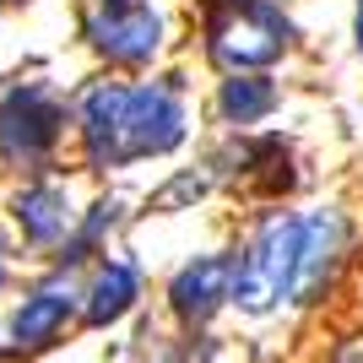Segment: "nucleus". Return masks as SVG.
<instances>
[{
	"instance_id": "nucleus-1",
	"label": "nucleus",
	"mask_w": 363,
	"mask_h": 363,
	"mask_svg": "<svg viewBox=\"0 0 363 363\" xmlns=\"http://www.w3.org/2000/svg\"><path fill=\"white\" fill-rule=\"evenodd\" d=\"M82 136L98 168H120L179 147L184 108L168 87H92L82 98Z\"/></svg>"
},
{
	"instance_id": "nucleus-2",
	"label": "nucleus",
	"mask_w": 363,
	"mask_h": 363,
	"mask_svg": "<svg viewBox=\"0 0 363 363\" xmlns=\"http://www.w3.org/2000/svg\"><path fill=\"white\" fill-rule=\"evenodd\" d=\"M293 38V22L272 0H212L206 6V49L228 71L272 65Z\"/></svg>"
},
{
	"instance_id": "nucleus-3",
	"label": "nucleus",
	"mask_w": 363,
	"mask_h": 363,
	"mask_svg": "<svg viewBox=\"0 0 363 363\" xmlns=\"http://www.w3.org/2000/svg\"><path fill=\"white\" fill-rule=\"evenodd\" d=\"M293 255H298V223L260 228V239L244 250V260L233 266V288L228 298H239L244 309H272L277 298H288V277H293Z\"/></svg>"
},
{
	"instance_id": "nucleus-4",
	"label": "nucleus",
	"mask_w": 363,
	"mask_h": 363,
	"mask_svg": "<svg viewBox=\"0 0 363 363\" xmlns=\"http://www.w3.org/2000/svg\"><path fill=\"white\" fill-rule=\"evenodd\" d=\"M60 104L44 87H11L0 98V157L6 163H44L55 136H60Z\"/></svg>"
},
{
	"instance_id": "nucleus-5",
	"label": "nucleus",
	"mask_w": 363,
	"mask_h": 363,
	"mask_svg": "<svg viewBox=\"0 0 363 363\" xmlns=\"http://www.w3.org/2000/svg\"><path fill=\"white\" fill-rule=\"evenodd\" d=\"M87 38L98 55L120 65H141L157 55L163 44V16L152 11L147 0H98L87 16Z\"/></svg>"
},
{
	"instance_id": "nucleus-6",
	"label": "nucleus",
	"mask_w": 363,
	"mask_h": 363,
	"mask_svg": "<svg viewBox=\"0 0 363 363\" xmlns=\"http://www.w3.org/2000/svg\"><path fill=\"white\" fill-rule=\"evenodd\" d=\"M336 255H342V217L336 212H320V217H303L298 223V255H293V277H288V298L293 303H309L325 277L336 272Z\"/></svg>"
},
{
	"instance_id": "nucleus-7",
	"label": "nucleus",
	"mask_w": 363,
	"mask_h": 363,
	"mask_svg": "<svg viewBox=\"0 0 363 363\" xmlns=\"http://www.w3.org/2000/svg\"><path fill=\"white\" fill-rule=\"evenodd\" d=\"M228 288H233V260L223 255H206L196 260V266H184L179 277H174V288H168V298H174V309H179L184 320H212L217 303L228 298Z\"/></svg>"
},
{
	"instance_id": "nucleus-8",
	"label": "nucleus",
	"mask_w": 363,
	"mask_h": 363,
	"mask_svg": "<svg viewBox=\"0 0 363 363\" xmlns=\"http://www.w3.org/2000/svg\"><path fill=\"white\" fill-rule=\"evenodd\" d=\"M11 212H16V223H22V233L33 244H55L71 228V206H65L60 184H28V190H16Z\"/></svg>"
},
{
	"instance_id": "nucleus-9",
	"label": "nucleus",
	"mask_w": 363,
	"mask_h": 363,
	"mask_svg": "<svg viewBox=\"0 0 363 363\" xmlns=\"http://www.w3.org/2000/svg\"><path fill=\"white\" fill-rule=\"evenodd\" d=\"M65 320H71V293H55V288H44V293H33L22 309H16V320H11V336H16V347H44L49 336L60 331Z\"/></svg>"
},
{
	"instance_id": "nucleus-10",
	"label": "nucleus",
	"mask_w": 363,
	"mask_h": 363,
	"mask_svg": "<svg viewBox=\"0 0 363 363\" xmlns=\"http://www.w3.org/2000/svg\"><path fill=\"white\" fill-rule=\"evenodd\" d=\"M136 293H141L136 266H108V272L92 282V293H87V320H92V325H108V320H120L125 309L136 303Z\"/></svg>"
},
{
	"instance_id": "nucleus-11",
	"label": "nucleus",
	"mask_w": 363,
	"mask_h": 363,
	"mask_svg": "<svg viewBox=\"0 0 363 363\" xmlns=\"http://www.w3.org/2000/svg\"><path fill=\"white\" fill-rule=\"evenodd\" d=\"M272 104H277L272 82L239 76V71H233V82H223V92H217V108H223L228 125H255L260 114H272Z\"/></svg>"
},
{
	"instance_id": "nucleus-12",
	"label": "nucleus",
	"mask_w": 363,
	"mask_h": 363,
	"mask_svg": "<svg viewBox=\"0 0 363 363\" xmlns=\"http://www.w3.org/2000/svg\"><path fill=\"white\" fill-rule=\"evenodd\" d=\"M336 363H363V336H358V342H347V347H342V358H336Z\"/></svg>"
},
{
	"instance_id": "nucleus-13",
	"label": "nucleus",
	"mask_w": 363,
	"mask_h": 363,
	"mask_svg": "<svg viewBox=\"0 0 363 363\" xmlns=\"http://www.w3.org/2000/svg\"><path fill=\"white\" fill-rule=\"evenodd\" d=\"M358 49H363V0H358Z\"/></svg>"
},
{
	"instance_id": "nucleus-14",
	"label": "nucleus",
	"mask_w": 363,
	"mask_h": 363,
	"mask_svg": "<svg viewBox=\"0 0 363 363\" xmlns=\"http://www.w3.org/2000/svg\"><path fill=\"white\" fill-rule=\"evenodd\" d=\"M0 277H6V260H0Z\"/></svg>"
}]
</instances>
